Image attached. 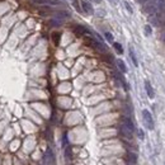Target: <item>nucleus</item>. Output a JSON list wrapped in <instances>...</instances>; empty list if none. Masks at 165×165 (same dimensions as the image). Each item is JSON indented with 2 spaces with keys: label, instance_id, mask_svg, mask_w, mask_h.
<instances>
[{
  "label": "nucleus",
  "instance_id": "f257e3e1",
  "mask_svg": "<svg viewBox=\"0 0 165 165\" xmlns=\"http://www.w3.org/2000/svg\"><path fill=\"white\" fill-rule=\"evenodd\" d=\"M142 118H143V123L145 126L149 128V130H154V119L153 116L147 109H143L142 111Z\"/></svg>",
  "mask_w": 165,
  "mask_h": 165
},
{
  "label": "nucleus",
  "instance_id": "f03ea898",
  "mask_svg": "<svg viewBox=\"0 0 165 165\" xmlns=\"http://www.w3.org/2000/svg\"><path fill=\"white\" fill-rule=\"evenodd\" d=\"M43 160H45V163L47 165H53L55 164V155H53L51 149H47L46 150V153L43 155Z\"/></svg>",
  "mask_w": 165,
  "mask_h": 165
},
{
  "label": "nucleus",
  "instance_id": "7ed1b4c3",
  "mask_svg": "<svg viewBox=\"0 0 165 165\" xmlns=\"http://www.w3.org/2000/svg\"><path fill=\"white\" fill-rule=\"evenodd\" d=\"M122 126L126 127L130 132H132V133L135 132V125H133V122L128 117H123V118H122Z\"/></svg>",
  "mask_w": 165,
  "mask_h": 165
},
{
  "label": "nucleus",
  "instance_id": "20e7f679",
  "mask_svg": "<svg viewBox=\"0 0 165 165\" xmlns=\"http://www.w3.org/2000/svg\"><path fill=\"white\" fill-rule=\"evenodd\" d=\"M33 3L38 4V5H55V4H60V0H32Z\"/></svg>",
  "mask_w": 165,
  "mask_h": 165
},
{
  "label": "nucleus",
  "instance_id": "39448f33",
  "mask_svg": "<svg viewBox=\"0 0 165 165\" xmlns=\"http://www.w3.org/2000/svg\"><path fill=\"white\" fill-rule=\"evenodd\" d=\"M74 32L76 36H84L85 33H89V31L85 28L84 26H80V24H77L74 27Z\"/></svg>",
  "mask_w": 165,
  "mask_h": 165
},
{
  "label": "nucleus",
  "instance_id": "423d86ee",
  "mask_svg": "<svg viewBox=\"0 0 165 165\" xmlns=\"http://www.w3.org/2000/svg\"><path fill=\"white\" fill-rule=\"evenodd\" d=\"M81 6H83V10L87 13V14H90V15H91V14L94 13V9H93V6H91L88 2H85V0H83V2H81Z\"/></svg>",
  "mask_w": 165,
  "mask_h": 165
},
{
  "label": "nucleus",
  "instance_id": "0eeeda50",
  "mask_svg": "<svg viewBox=\"0 0 165 165\" xmlns=\"http://www.w3.org/2000/svg\"><path fill=\"white\" fill-rule=\"evenodd\" d=\"M143 12H145L146 14H149L150 17H153V15H156V6L155 5H146L145 8H143Z\"/></svg>",
  "mask_w": 165,
  "mask_h": 165
},
{
  "label": "nucleus",
  "instance_id": "6e6552de",
  "mask_svg": "<svg viewBox=\"0 0 165 165\" xmlns=\"http://www.w3.org/2000/svg\"><path fill=\"white\" fill-rule=\"evenodd\" d=\"M127 161L130 165H136V163H137V155L131 151L127 153Z\"/></svg>",
  "mask_w": 165,
  "mask_h": 165
},
{
  "label": "nucleus",
  "instance_id": "1a4fd4ad",
  "mask_svg": "<svg viewBox=\"0 0 165 165\" xmlns=\"http://www.w3.org/2000/svg\"><path fill=\"white\" fill-rule=\"evenodd\" d=\"M145 89H146V93H147L149 98H154V97H155L154 89H153L151 84H150V81H149V80H145Z\"/></svg>",
  "mask_w": 165,
  "mask_h": 165
},
{
  "label": "nucleus",
  "instance_id": "9d476101",
  "mask_svg": "<svg viewBox=\"0 0 165 165\" xmlns=\"http://www.w3.org/2000/svg\"><path fill=\"white\" fill-rule=\"evenodd\" d=\"M130 56H131V60L133 62V65L135 66H139V62H137V59H136V55H135V51H133L132 47H130Z\"/></svg>",
  "mask_w": 165,
  "mask_h": 165
},
{
  "label": "nucleus",
  "instance_id": "9b49d317",
  "mask_svg": "<svg viewBox=\"0 0 165 165\" xmlns=\"http://www.w3.org/2000/svg\"><path fill=\"white\" fill-rule=\"evenodd\" d=\"M117 65H118V69L122 71V73H127V67L122 60H117Z\"/></svg>",
  "mask_w": 165,
  "mask_h": 165
},
{
  "label": "nucleus",
  "instance_id": "f8f14e48",
  "mask_svg": "<svg viewBox=\"0 0 165 165\" xmlns=\"http://www.w3.org/2000/svg\"><path fill=\"white\" fill-rule=\"evenodd\" d=\"M40 14H41V15H46V14L47 13H50V12H51V8H48V6H43V8H40Z\"/></svg>",
  "mask_w": 165,
  "mask_h": 165
},
{
  "label": "nucleus",
  "instance_id": "ddd939ff",
  "mask_svg": "<svg viewBox=\"0 0 165 165\" xmlns=\"http://www.w3.org/2000/svg\"><path fill=\"white\" fill-rule=\"evenodd\" d=\"M52 41H53V43L55 45H59L60 43V33H53L52 34Z\"/></svg>",
  "mask_w": 165,
  "mask_h": 165
},
{
  "label": "nucleus",
  "instance_id": "4468645a",
  "mask_svg": "<svg viewBox=\"0 0 165 165\" xmlns=\"http://www.w3.org/2000/svg\"><path fill=\"white\" fill-rule=\"evenodd\" d=\"M57 18H70V13H67V12H57Z\"/></svg>",
  "mask_w": 165,
  "mask_h": 165
},
{
  "label": "nucleus",
  "instance_id": "2eb2a0df",
  "mask_svg": "<svg viewBox=\"0 0 165 165\" xmlns=\"http://www.w3.org/2000/svg\"><path fill=\"white\" fill-rule=\"evenodd\" d=\"M113 47L116 48V51L121 55V53H123V48H122V46L119 45V43H113Z\"/></svg>",
  "mask_w": 165,
  "mask_h": 165
},
{
  "label": "nucleus",
  "instance_id": "dca6fc26",
  "mask_svg": "<svg viewBox=\"0 0 165 165\" xmlns=\"http://www.w3.org/2000/svg\"><path fill=\"white\" fill-rule=\"evenodd\" d=\"M151 33H153L151 27H150V24H146V26H145V34H146V36H150Z\"/></svg>",
  "mask_w": 165,
  "mask_h": 165
},
{
  "label": "nucleus",
  "instance_id": "f3484780",
  "mask_svg": "<svg viewBox=\"0 0 165 165\" xmlns=\"http://www.w3.org/2000/svg\"><path fill=\"white\" fill-rule=\"evenodd\" d=\"M104 36H105V38H107V41H109V42H113V36L109 33V32H105L104 33Z\"/></svg>",
  "mask_w": 165,
  "mask_h": 165
},
{
  "label": "nucleus",
  "instance_id": "a211bd4d",
  "mask_svg": "<svg viewBox=\"0 0 165 165\" xmlns=\"http://www.w3.org/2000/svg\"><path fill=\"white\" fill-rule=\"evenodd\" d=\"M125 6H126V9L128 10V13H130V14H132V12H133V10H132V8H131V6H130V4H128L127 2H125Z\"/></svg>",
  "mask_w": 165,
  "mask_h": 165
},
{
  "label": "nucleus",
  "instance_id": "6ab92c4d",
  "mask_svg": "<svg viewBox=\"0 0 165 165\" xmlns=\"http://www.w3.org/2000/svg\"><path fill=\"white\" fill-rule=\"evenodd\" d=\"M137 135H139V137H140L141 140H142L143 137H145V136H143V132H142V130H139V131H137Z\"/></svg>",
  "mask_w": 165,
  "mask_h": 165
},
{
  "label": "nucleus",
  "instance_id": "aec40b11",
  "mask_svg": "<svg viewBox=\"0 0 165 165\" xmlns=\"http://www.w3.org/2000/svg\"><path fill=\"white\" fill-rule=\"evenodd\" d=\"M74 6L76 8V10L80 12V6H79V3H77V2H74Z\"/></svg>",
  "mask_w": 165,
  "mask_h": 165
},
{
  "label": "nucleus",
  "instance_id": "412c9836",
  "mask_svg": "<svg viewBox=\"0 0 165 165\" xmlns=\"http://www.w3.org/2000/svg\"><path fill=\"white\" fill-rule=\"evenodd\" d=\"M137 2H140V3H145V2H147V0H137Z\"/></svg>",
  "mask_w": 165,
  "mask_h": 165
},
{
  "label": "nucleus",
  "instance_id": "4be33fe9",
  "mask_svg": "<svg viewBox=\"0 0 165 165\" xmlns=\"http://www.w3.org/2000/svg\"><path fill=\"white\" fill-rule=\"evenodd\" d=\"M109 2H112V3H116V2H117V0H109Z\"/></svg>",
  "mask_w": 165,
  "mask_h": 165
},
{
  "label": "nucleus",
  "instance_id": "5701e85b",
  "mask_svg": "<svg viewBox=\"0 0 165 165\" xmlns=\"http://www.w3.org/2000/svg\"><path fill=\"white\" fill-rule=\"evenodd\" d=\"M94 2H95V3H100V0H94Z\"/></svg>",
  "mask_w": 165,
  "mask_h": 165
},
{
  "label": "nucleus",
  "instance_id": "b1692460",
  "mask_svg": "<svg viewBox=\"0 0 165 165\" xmlns=\"http://www.w3.org/2000/svg\"><path fill=\"white\" fill-rule=\"evenodd\" d=\"M164 165H165V164H164Z\"/></svg>",
  "mask_w": 165,
  "mask_h": 165
}]
</instances>
